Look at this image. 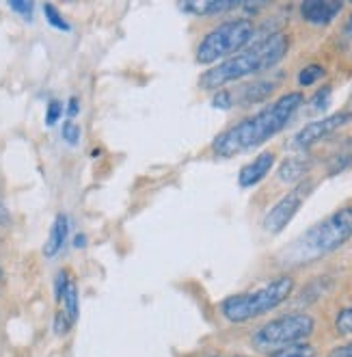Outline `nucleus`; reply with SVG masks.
I'll use <instances>...</instances> for the list:
<instances>
[{"mask_svg": "<svg viewBox=\"0 0 352 357\" xmlns=\"http://www.w3.org/2000/svg\"><path fill=\"white\" fill-rule=\"evenodd\" d=\"M305 96L301 91H289L277 98L273 104H268L259 113L246 117L227 130H223L214 141L212 150L216 156L232 158L238 154H244L253 148H259L262 143L277 137L285 126L292 121L296 111L303 107Z\"/></svg>", "mask_w": 352, "mask_h": 357, "instance_id": "1", "label": "nucleus"}, {"mask_svg": "<svg viewBox=\"0 0 352 357\" xmlns=\"http://www.w3.org/2000/svg\"><path fill=\"white\" fill-rule=\"evenodd\" d=\"M289 50V37L285 33H275L257 41L255 46L246 48L230 59L221 61L216 68L205 70L199 78L201 89H223L230 82L242 80L246 76H253L266 72L285 59Z\"/></svg>", "mask_w": 352, "mask_h": 357, "instance_id": "2", "label": "nucleus"}, {"mask_svg": "<svg viewBox=\"0 0 352 357\" xmlns=\"http://www.w3.org/2000/svg\"><path fill=\"white\" fill-rule=\"evenodd\" d=\"M352 238V206H344L333 215L322 219L314 227L283 249V262L287 264H307L333 254Z\"/></svg>", "mask_w": 352, "mask_h": 357, "instance_id": "3", "label": "nucleus"}, {"mask_svg": "<svg viewBox=\"0 0 352 357\" xmlns=\"http://www.w3.org/2000/svg\"><path fill=\"white\" fill-rule=\"evenodd\" d=\"M294 286L296 282L292 275H279L257 290L238 292V295L223 299L221 314L230 323H246L259 319L264 314L279 307L283 301H287L289 295L294 292Z\"/></svg>", "mask_w": 352, "mask_h": 357, "instance_id": "4", "label": "nucleus"}, {"mask_svg": "<svg viewBox=\"0 0 352 357\" xmlns=\"http://www.w3.org/2000/svg\"><path fill=\"white\" fill-rule=\"evenodd\" d=\"M253 35H255V26L251 20H246V17L223 22L199 41L197 63H201V66H212V63H221L225 59H230L238 54V50H242L248 41L253 39Z\"/></svg>", "mask_w": 352, "mask_h": 357, "instance_id": "5", "label": "nucleus"}, {"mask_svg": "<svg viewBox=\"0 0 352 357\" xmlns=\"http://www.w3.org/2000/svg\"><path fill=\"white\" fill-rule=\"evenodd\" d=\"M316 329V321L305 312H294V314H285V317H279L271 323H266L264 327H259L251 344L259 351H279L283 347L296 344V342H305L309 335Z\"/></svg>", "mask_w": 352, "mask_h": 357, "instance_id": "6", "label": "nucleus"}, {"mask_svg": "<svg viewBox=\"0 0 352 357\" xmlns=\"http://www.w3.org/2000/svg\"><path fill=\"white\" fill-rule=\"evenodd\" d=\"M316 182L312 180H303L298 182L292 191L287 195H283L271 210H268V215L264 217V229L268 234H281L283 229L287 227V223L296 217V213L301 210V206L305 204V199L312 195Z\"/></svg>", "mask_w": 352, "mask_h": 357, "instance_id": "7", "label": "nucleus"}, {"mask_svg": "<svg viewBox=\"0 0 352 357\" xmlns=\"http://www.w3.org/2000/svg\"><path fill=\"white\" fill-rule=\"evenodd\" d=\"M350 119H352L350 111H339V113H333V115H328V117L316 119V121L307 123L305 128L298 130V135L294 137L292 145H294V148H298V150L312 148V145H316L318 141H322L328 135H333L335 130H339L342 126H346Z\"/></svg>", "mask_w": 352, "mask_h": 357, "instance_id": "8", "label": "nucleus"}, {"mask_svg": "<svg viewBox=\"0 0 352 357\" xmlns=\"http://www.w3.org/2000/svg\"><path fill=\"white\" fill-rule=\"evenodd\" d=\"M277 162V156L273 152H262L257 154L251 162H246L240 174H238V184L242 188H251L255 184H259L268 174L273 172V167Z\"/></svg>", "mask_w": 352, "mask_h": 357, "instance_id": "9", "label": "nucleus"}, {"mask_svg": "<svg viewBox=\"0 0 352 357\" xmlns=\"http://www.w3.org/2000/svg\"><path fill=\"white\" fill-rule=\"evenodd\" d=\"M344 3H333V0H307L301 5V17L309 24H328L342 13Z\"/></svg>", "mask_w": 352, "mask_h": 357, "instance_id": "10", "label": "nucleus"}, {"mask_svg": "<svg viewBox=\"0 0 352 357\" xmlns=\"http://www.w3.org/2000/svg\"><path fill=\"white\" fill-rule=\"evenodd\" d=\"M275 87L277 85L273 80H259V82H251V85H244L236 93L234 91H227V93H230L232 107H236V104H240V107H248V104H257V102L266 100L275 91Z\"/></svg>", "mask_w": 352, "mask_h": 357, "instance_id": "11", "label": "nucleus"}, {"mask_svg": "<svg viewBox=\"0 0 352 357\" xmlns=\"http://www.w3.org/2000/svg\"><path fill=\"white\" fill-rule=\"evenodd\" d=\"M67 236H70V219L65 215H56V219L52 223V229H50V236H48L46 247H44L46 258H54L58 251L63 249Z\"/></svg>", "mask_w": 352, "mask_h": 357, "instance_id": "12", "label": "nucleus"}, {"mask_svg": "<svg viewBox=\"0 0 352 357\" xmlns=\"http://www.w3.org/2000/svg\"><path fill=\"white\" fill-rule=\"evenodd\" d=\"M242 3H182L179 9L184 11H189L193 15H221V13H227V11H232V9H238Z\"/></svg>", "mask_w": 352, "mask_h": 357, "instance_id": "13", "label": "nucleus"}, {"mask_svg": "<svg viewBox=\"0 0 352 357\" xmlns=\"http://www.w3.org/2000/svg\"><path fill=\"white\" fill-rule=\"evenodd\" d=\"M61 303H63V312L65 317H67V321L74 325L76 321H78V317H80V301H78V286L74 284V282H70L67 284V288H65V292H63V299H61Z\"/></svg>", "mask_w": 352, "mask_h": 357, "instance_id": "14", "label": "nucleus"}, {"mask_svg": "<svg viewBox=\"0 0 352 357\" xmlns=\"http://www.w3.org/2000/svg\"><path fill=\"white\" fill-rule=\"evenodd\" d=\"M305 172H307V162H305L303 158L294 156V158H287V160L281 165L279 178H281L283 182H296V180H301V178L305 176Z\"/></svg>", "mask_w": 352, "mask_h": 357, "instance_id": "15", "label": "nucleus"}, {"mask_svg": "<svg viewBox=\"0 0 352 357\" xmlns=\"http://www.w3.org/2000/svg\"><path fill=\"white\" fill-rule=\"evenodd\" d=\"M316 355H318V349L309 342H296V344H289L271 353V357H316Z\"/></svg>", "mask_w": 352, "mask_h": 357, "instance_id": "16", "label": "nucleus"}, {"mask_svg": "<svg viewBox=\"0 0 352 357\" xmlns=\"http://www.w3.org/2000/svg\"><path fill=\"white\" fill-rule=\"evenodd\" d=\"M324 68L322 66H307L298 72V85L301 87H312L316 82L324 76Z\"/></svg>", "mask_w": 352, "mask_h": 357, "instance_id": "17", "label": "nucleus"}, {"mask_svg": "<svg viewBox=\"0 0 352 357\" xmlns=\"http://www.w3.org/2000/svg\"><path fill=\"white\" fill-rule=\"evenodd\" d=\"M335 331L339 335H352V305L344 307L335 319Z\"/></svg>", "mask_w": 352, "mask_h": 357, "instance_id": "18", "label": "nucleus"}, {"mask_svg": "<svg viewBox=\"0 0 352 357\" xmlns=\"http://www.w3.org/2000/svg\"><path fill=\"white\" fill-rule=\"evenodd\" d=\"M44 13H46V20H48V22H50L54 29H58V31H65V33L72 29V26L65 22V17L58 13V9H56V7H52V5H44Z\"/></svg>", "mask_w": 352, "mask_h": 357, "instance_id": "19", "label": "nucleus"}, {"mask_svg": "<svg viewBox=\"0 0 352 357\" xmlns=\"http://www.w3.org/2000/svg\"><path fill=\"white\" fill-rule=\"evenodd\" d=\"M61 115H63V104H61L58 100H52L48 104V109H46V123L54 126L61 119Z\"/></svg>", "mask_w": 352, "mask_h": 357, "instance_id": "20", "label": "nucleus"}, {"mask_svg": "<svg viewBox=\"0 0 352 357\" xmlns=\"http://www.w3.org/2000/svg\"><path fill=\"white\" fill-rule=\"evenodd\" d=\"M70 282H72V280H70V275H67V271H61L58 275H56V282H54V299H56V301L63 299V292H65V288H67Z\"/></svg>", "mask_w": 352, "mask_h": 357, "instance_id": "21", "label": "nucleus"}, {"mask_svg": "<svg viewBox=\"0 0 352 357\" xmlns=\"http://www.w3.org/2000/svg\"><path fill=\"white\" fill-rule=\"evenodd\" d=\"M61 135H63V139H65L70 145H76V143L80 141V128H78V126H76L74 121H65V123H63V132H61Z\"/></svg>", "mask_w": 352, "mask_h": 357, "instance_id": "22", "label": "nucleus"}, {"mask_svg": "<svg viewBox=\"0 0 352 357\" xmlns=\"http://www.w3.org/2000/svg\"><path fill=\"white\" fill-rule=\"evenodd\" d=\"M70 327H72V323L67 321V317H65L63 312H58L56 317H54V333L56 335H65L70 331Z\"/></svg>", "mask_w": 352, "mask_h": 357, "instance_id": "23", "label": "nucleus"}, {"mask_svg": "<svg viewBox=\"0 0 352 357\" xmlns=\"http://www.w3.org/2000/svg\"><path fill=\"white\" fill-rule=\"evenodd\" d=\"M9 7H11L17 15H22L24 20H31V17H33V9H35L33 3H11Z\"/></svg>", "mask_w": 352, "mask_h": 357, "instance_id": "24", "label": "nucleus"}, {"mask_svg": "<svg viewBox=\"0 0 352 357\" xmlns=\"http://www.w3.org/2000/svg\"><path fill=\"white\" fill-rule=\"evenodd\" d=\"M328 357H352V342L344 344V347H337L328 353Z\"/></svg>", "mask_w": 352, "mask_h": 357, "instance_id": "25", "label": "nucleus"}, {"mask_svg": "<svg viewBox=\"0 0 352 357\" xmlns=\"http://www.w3.org/2000/svg\"><path fill=\"white\" fill-rule=\"evenodd\" d=\"M328 93H330V89H328V87L316 93V98L312 100V102H316V104H314V107H316V109H322V107H326V100H328Z\"/></svg>", "mask_w": 352, "mask_h": 357, "instance_id": "26", "label": "nucleus"}, {"mask_svg": "<svg viewBox=\"0 0 352 357\" xmlns=\"http://www.w3.org/2000/svg\"><path fill=\"white\" fill-rule=\"evenodd\" d=\"M78 111H80L78 100H76V98H72V100H70V104H67V117H70V119H74V117L78 115Z\"/></svg>", "mask_w": 352, "mask_h": 357, "instance_id": "27", "label": "nucleus"}, {"mask_svg": "<svg viewBox=\"0 0 352 357\" xmlns=\"http://www.w3.org/2000/svg\"><path fill=\"white\" fill-rule=\"evenodd\" d=\"M344 37L352 39V13L348 15V22L344 24Z\"/></svg>", "mask_w": 352, "mask_h": 357, "instance_id": "28", "label": "nucleus"}, {"mask_svg": "<svg viewBox=\"0 0 352 357\" xmlns=\"http://www.w3.org/2000/svg\"><path fill=\"white\" fill-rule=\"evenodd\" d=\"M5 223H9V213H7V208L0 204V225H5Z\"/></svg>", "mask_w": 352, "mask_h": 357, "instance_id": "29", "label": "nucleus"}, {"mask_svg": "<svg viewBox=\"0 0 352 357\" xmlns=\"http://www.w3.org/2000/svg\"><path fill=\"white\" fill-rule=\"evenodd\" d=\"M85 245V236H76V247H82Z\"/></svg>", "mask_w": 352, "mask_h": 357, "instance_id": "30", "label": "nucleus"}, {"mask_svg": "<svg viewBox=\"0 0 352 357\" xmlns=\"http://www.w3.org/2000/svg\"><path fill=\"white\" fill-rule=\"evenodd\" d=\"M232 357H244V355H232Z\"/></svg>", "mask_w": 352, "mask_h": 357, "instance_id": "31", "label": "nucleus"}, {"mask_svg": "<svg viewBox=\"0 0 352 357\" xmlns=\"http://www.w3.org/2000/svg\"><path fill=\"white\" fill-rule=\"evenodd\" d=\"M0 278H3V271H0Z\"/></svg>", "mask_w": 352, "mask_h": 357, "instance_id": "32", "label": "nucleus"}]
</instances>
